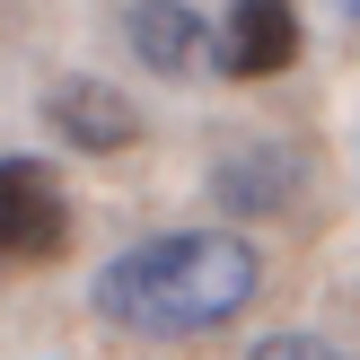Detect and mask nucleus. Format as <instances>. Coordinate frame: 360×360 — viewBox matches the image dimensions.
Here are the masks:
<instances>
[{
	"mask_svg": "<svg viewBox=\"0 0 360 360\" xmlns=\"http://www.w3.org/2000/svg\"><path fill=\"white\" fill-rule=\"evenodd\" d=\"M123 44H132L158 79H211V70H220L211 27L185 9V0H132V9H123Z\"/></svg>",
	"mask_w": 360,
	"mask_h": 360,
	"instance_id": "nucleus-4",
	"label": "nucleus"
},
{
	"mask_svg": "<svg viewBox=\"0 0 360 360\" xmlns=\"http://www.w3.org/2000/svg\"><path fill=\"white\" fill-rule=\"evenodd\" d=\"M70 255V193L44 158H0V273H44Z\"/></svg>",
	"mask_w": 360,
	"mask_h": 360,
	"instance_id": "nucleus-2",
	"label": "nucleus"
},
{
	"mask_svg": "<svg viewBox=\"0 0 360 360\" xmlns=\"http://www.w3.org/2000/svg\"><path fill=\"white\" fill-rule=\"evenodd\" d=\"M211 193H220L229 211H281L290 193H281V158H220L211 167Z\"/></svg>",
	"mask_w": 360,
	"mask_h": 360,
	"instance_id": "nucleus-6",
	"label": "nucleus"
},
{
	"mask_svg": "<svg viewBox=\"0 0 360 360\" xmlns=\"http://www.w3.org/2000/svg\"><path fill=\"white\" fill-rule=\"evenodd\" d=\"M246 360H343V352H334L326 334H264Z\"/></svg>",
	"mask_w": 360,
	"mask_h": 360,
	"instance_id": "nucleus-7",
	"label": "nucleus"
},
{
	"mask_svg": "<svg viewBox=\"0 0 360 360\" xmlns=\"http://www.w3.org/2000/svg\"><path fill=\"white\" fill-rule=\"evenodd\" d=\"M44 123L70 141V150H88V158H115V150H132L141 141V105L123 97L115 79H53L44 88Z\"/></svg>",
	"mask_w": 360,
	"mask_h": 360,
	"instance_id": "nucleus-3",
	"label": "nucleus"
},
{
	"mask_svg": "<svg viewBox=\"0 0 360 360\" xmlns=\"http://www.w3.org/2000/svg\"><path fill=\"white\" fill-rule=\"evenodd\" d=\"M264 290V264L229 229H167V238L123 246L97 273V316L115 334H150V343H185V334H220L246 316Z\"/></svg>",
	"mask_w": 360,
	"mask_h": 360,
	"instance_id": "nucleus-1",
	"label": "nucleus"
},
{
	"mask_svg": "<svg viewBox=\"0 0 360 360\" xmlns=\"http://www.w3.org/2000/svg\"><path fill=\"white\" fill-rule=\"evenodd\" d=\"M299 0H229V27L211 35V53H220V70H238V79H273V70L299 62Z\"/></svg>",
	"mask_w": 360,
	"mask_h": 360,
	"instance_id": "nucleus-5",
	"label": "nucleus"
}]
</instances>
